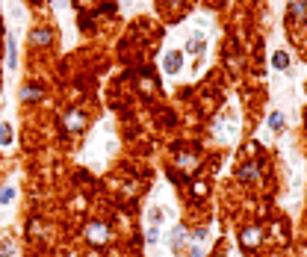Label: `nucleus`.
Listing matches in <instances>:
<instances>
[{
  "instance_id": "a211bd4d",
  "label": "nucleus",
  "mask_w": 307,
  "mask_h": 257,
  "mask_svg": "<svg viewBox=\"0 0 307 257\" xmlns=\"http://www.w3.org/2000/svg\"><path fill=\"white\" fill-rule=\"evenodd\" d=\"M189 240H192V243H204V240H207V231H204V228H198V231H192V234H189Z\"/></svg>"
},
{
  "instance_id": "5701e85b",
  "label": "nucleus",
  "mask_w": 307,
  "mask_h": 257,
  "mask_svg": "<svg viewBox=\"0 0 307 257\" xmlns=\"http://www.w3.org/2000/svg\"><path fill=\"white\" fill-rule=\"evenodd\" d=\"M53 6H56V9H65V0H53Z\"/></svg>"
},
{
  "instance_id": "412c9836",
  "label": "nucleus",
  "mask_w": 307,
  "mask_h": 257,
  "mask_svg": "<svg viewBox=\"0 0 307 257\" xmlns=\"http://www.w3.org/2000/svg\"><path fill=\"white\" fill-rule=\"evenodd\" d=\"M160 219H163V213L160 210H151V225H160Z\"/></svg>"
},
{
  "instance_id": "9d476101",
  "label": "nucleus",
  "mask_w": 307,
  "mask_h": 257,
  "mask_svg": "<svg viewBox=\"0 0 307 257\" xmlns=\"http://www.w3.org/2000/svg\"><path fill=\"white\" fill-rule=\"evenodd\" d=\"M38 98H41V89H38V86H24V89H21V101H24V104L38 101Z\"/></svg>"
},
{
  "instance_id": "1a4fd4ad",
  "label": "nucleus",
  "mask_w": 307,
  "mask_h": 257,
  "mask_svg": "<svg viewBox=\"0 0 307 257\" xmlns=\"http://www.w3.org/2000/svg\"><path fill=\"white\" fill-rule=\"evenodd\" d=\"M12 139H15L12 124H9V121H0V145H3V148H9V145H12Z\"/></svg>"
},
{
  "instance_id": "7ed1b4c3",
  "label": "nucleus",
  "mask_w": 307,
  "mask_h": 257,
  "mask_svg": "<svg viewBox=\"0 0 307 257\" xmlns=\"http://www.w3.org/2000/svg\"><path fill=\"white\" fill-rule=\"evenodd\" d=\"M62 124H65V130H71V133H80V130L86 127V115H83L80 110H71V112H65Z\"/></svg>"
},
{
  "instance_id": "2eb2a0df",
  "label": "nucleus",
  "mask_w": 307,
  "mask_h": 257,
  "mask_svg": "<svg viewBox=\"0 0 307 257\" xmlns=\"http://www.w3.org/2000/svg\"><path fill=\"white\" fill-rule=\"evenodd\" d=\"M12 198H15V186H3L0 189V204H9Z\"/></svg>"
},
{
  "instance_id": "f03ea898",
  "label": "nucleus",
  "mask_w": 307,
  "mask_h": 257,
  "mask_svg": "<svg viewBox=\"0 0 307 257\" xmlns=\"http://www.w3.org/2000/svg\"><path fill=\"white\" fill-rule=\"evenodd\" d=\"M166 243H169L171 252H180V249H186V243H189V231H186L183 225H174V228L166 234Z\"/></svg>"
},
{
  "instance_id": "20e7f679",
  "label": "nucleus",
  "mask_w": 307,
  "mask_h": 257,
  "mask_svg": "<svg viewBox=\"0 0 307 257\" xmlns=\"http://www.w3.org/2000/svg\"><path fill=\"white\" fill-rule=\"evenodd\" d=\"M239 240H242V246H245V249H257V246L263 243V231L251 225V228H245V231L239 234Z\"/></svg>"
},
{
  "instance_id": "6e6552de",
  "label": "nucleus",
  "mask_w": 307,
  "mask_h": 257,
  "mask_svg": "<svg viewBox=\"0 0 307 257\" xmlns=\"http://www.w3.org/2000/svg\"><path fill=\"white\" fill-rule=\"evenodd\" d=\"M177 169L180 172H195L198 169V157L195 154H180L177 157Z\"/></svg>"
},
{
  "instance_id": "f257e3e1",
  "label": "nucleus",
  "mask_w": 307,
  "mask_h": 257,
  "mask_svg": "<svg viewBox=\"0 0 307 257\" xmlns=\"http://www.w3.org/2000/svg\"><path fill=\"white\" fill-rule=\"evenodd\" d=\"M83 237H86L92 246H106V243L112 240V234H109V228H106L103 222H89L86 231H83Z\"/></svg>"
},
{
  "instance_id": "6ab92c4d",
  "label": "nucleus",
  "mask_w": 307,
  "mask_h": 257,
  "mask_svg": "<svg viewBox=\"0 0 307 257\" xmlns=\"http://www.w3.org/2000/svg\"><path fill=\"white\" fill-rule=\"evenodd\" d=\"M15 59H18V53H15V41L9 44V68H15Z\"/></svg>"
},
{
  "instance_id": "f3484780",
  "label": "nucleus",
  "mask_w": 307,
  "mask_h": 257,
  "mask_svg": "<svg viewBox=\"0 0 307 257\" xmlns=\"http://www.w3.org/2000/svg\"><path fill=\"white\" fill-rule=\"evenodd\" d=\"M148 243H151V246H157V243H160V228H157V225H151V228H148Z\"/></svg>"
},
{
  "instance_id": "4be33fe9",
  "label": "nucleus",
  "mask_w": 307,
  "mask_h": 257,
  "mask_svg": "<svg viewBox=\"0 0 307 257\" xmlns=\"http://www.w3.org/2000/svg\"><path fill=\"white\" fill-rule=\"evenodd\" d=\"M192 257H204V252H201V249L195 246V249H192Z\"/></svg>"
},
{
  "instance_id": "423d86ee",
  "label": "nucleus",
  "mask_w": 307,
  "mask_h": 257,
  "mask_svg": "<svg viewBox=\"0 0 307 257\" xmlns=\"http://www.w3.org/2000/svg\"><path fill=\"white\" fill-rule=\"evenodd\" d=\"M30 41H33V44H50V41H53V33L44 30V27H38V30L30 33Z\"/></svg>"
},
{
  "instance_id": "dca6fc26",
  "label": "nucleus",
  "mask_w": 307,
  "mask_h": 257,
  "mask_svg": "<svg viewBox=\"0 0 307 257\" xmlns=\"http://www.w3.org/2000/svg\"><path fill=\"white\" fill-rule=\"evenodd\" d=\"M9 255H15V243L12 240H3L0 243V257H9Z\"/></svg>"
},
{
  "instance_id": "aec40b11",
  "label": "nucleus",
  "mask_w": 307,
  "mask_h": 257,
  "mask_svg": "<svg viewBox=\"0 0 307 257\" xmlns=\"http://www.w3.org/2000/svg\"><path fill=\"white\" fill-rule=\"evenodd\" d=\"M192 192H195V195H207V184H195Z\"/></svg>"
},
{
  "instance_id": "39448f33",
  "label": "nucleus",
  "mask_w": 307,
  "mask_h": 257,
  "mask_svg": "<svg viewBox=\"0 0 307 257\" xmlns=\"http://www.w3.org/2000/svg\"><path fill=\"white\" fill-rule=\"evenodd\" d=\"M163 68H166L169 74H177V71L183 68V53H180V50H169L166 59H163Z\"/></svg>"
},
{
  "instance_id": "4468645a",
  "label": "nucleus",
  "mask_w": 307,
  "mask_h": 257,
  "mask_svg": "<svg viewBox=\"0 0 307 257\" xmlns=\"http://www.w3.org/2000/svg\"><path fill=\"white\" fill-rule=\"evenodd\" d=\"M269 127H272L275 133H281V130H284V115H281L278 110H275V112L269 115Z\"/></svg>"
},
{
  "instance_id": "f8f14e48",
  "label": "nucleus",
  "mask_w": 307,
  "mask_h": 257,
  "mask_svg": "<svg viewBox=\"0 0 307 257\" xmlns=\"http://www.w3.org/2000/svg\"><path fill=\"white\" fill-rule=\"evenodd\" d=\"M254 175H257V163H245V166L239 169V181H242V184H245V181H251Z\"/></svg>"
},
{
  "instance_id": "ddd939ff",
  "label": "nucleus",
  "mask_w": 307,
  "mask_h": 257,
  "mask_svg": "<svg viewBox=\"0 0 307 257\" xmlns=\"http://www.w3.org/2000/svg\"><path fill=\"white\" fill-rule=\"evenodd\" d=\"M186 50H189V53H201V50H204V38H201V36H192V38L186 41Z\"/></svg>"
},
{
  "instance_id": "9b49d317",
  "label": "nucleus",
  "mask_w": 307,
  "mask_h": 257,
  "mask_svg": "<svg viewBox=\"0 0 307 257\" xmlns=\"http://www.w3.org/2000/svg\"><path fill=\"white\" fill-rule=\"evenodd\" d=\"M290 12H293L299 21H305L307 18V0H293V3H290Z\"/></svg>"
},
{
  "instance_id": "0eeeda50",
  "label": "nucleus",
  "mask_w": 307,
  "mask_h": 257,
  "mask_svg": "<svg viewBox=\"0 0 307 257\" xmlns=\"http://www.w3.org/2000/svg\"><path fill=\"white\" fill-rule=\"evenodd\" d=\"M272 68L275 71H287L290 68V53L287 50H275L272 53Z\"/></svg>"
}]
</instances>
